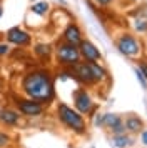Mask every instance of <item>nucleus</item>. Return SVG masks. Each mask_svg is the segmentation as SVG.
<instances>
[{"instance_id":"1","label":"nucleus","mask_w":147,"mask_h":148,"mask_svg":"<svg viewBox=\"0 0 147 148\" xmlns=\"http://www.w3.org/2000/svg\"><path fill=\"white\" fill-rule=\"evenodd\" d=\"M22 88L30 100L39 103H49L53 98V85L45 70H33L22 80Z\"/></svg>"},{"instance_id":"2","label":"nucleus","mask_w":147,"mask_h":148,"mask_svg":"<svg viewBox=\"0 0 147 148\" xmlns=\"http://www.w3.org/2000/svg\"><path fill=\"white\" fill-rule=\"evenodd\" d=\"M55 57H57V62L60 65H65V67H74V65H77L82 60L79 47L72 45V43H67V42H60L57 45Z\"/></svg>"},{"instance_id":"3","label":"nucleus","mask_w":147,"mask_h":148,"mask_svg":"<svg viewBox=\"0 0 147 148\" xmlns=\"http://www.w3.org/2000/svg\"><path fill=\"white\" fill-rule=\"evenodd\" d=\"M59 118L74 132H77V133H84L85 132V121L82 118V115L79 112H75L74 108L67 107L65 103L59 105Z\"/></svg>"},{"instance_id":"4","label":"nucleus","mask_w":147,"mask_h":148,"mask_svg":"<svg viewBox=\"0 0 147 148\" xmlns=\"http://www.w3.org/2000/svg\"><path fill=\"white\" fill-rule=\"evenodd\" d=\"M117 48H119L120 53L127 55V57H135V55L139 53V50H140L137 40L129 34L122 35L119 40H117Z\"/></svg>"},{"instance_id":"5","label":"nucleus","mask_w":147,"mask_h":148,"mask_svg":"<svg viewBox=\"0 0 147 148\" xmlns=\"http://www.w3.org/2000/svg\"><path fill=\"white\" fill-rule=\"evenodd\" d=\"M79 52H80V57H82L85 62H99V60H102V55H100L99 48L89 40L80 42L79 43Z\"/></svg>"},{"instance_id":"6","label":"nucleus","mask_w":147,"mask_h":148,"mask_svg":"<svg viewBox=\"0 0 147 148\" xmlns=\"http://www.w3.org/2000/svg\"><path fill=\"white\" fill-rule=\"evenodd\" d=\"M7 40L10 42V43H13V45L25 47V45H28V43H30L32 37H30V34H28V32L22 30L20 27H13V28H10V30L7 32Z\"/></svg>"},{"instance_id":"7","label":"nucleus","mask_w":147,"mask_h":148,"mask_svg":"<svg viewBox=\"0 0 147 148\" xmlns=\"http://www.w3.org/2000/svg\"><path fill=\"white\" fill-rule=\"evenodd\" d=\"M74 101L79 113H90L92 112V98L89 97L85 90H77L74 93Z\"/></svg>"},{"instance_id":"8","label":"nucleus","mask_w":147,"mask_h":148,"mask_svg":"<svg viewBox=\"0 0 147 148\" xmlns=\"http://www.w3.org/2000/svg\"><path fill=\"white\" fill-rule=\"evenodd\" d=\"M17 107L27 116H37V115H40L44 112L42 103H39V101H35V100H30V98L28 100H19L17 101Z\"/></svg>"},{"instance_id":"9","label":"nucleus","mask_w":147,"mask_h":148,"mask_svg":"<svg viewBox=\"0 0 147 148\" xmlns=\"http://www.w3.org/2000/svg\"><path fill=\"white\" fill-rule=\"evenodd\" d=\"M64 42H67V43H72V45H77L79 47V43L84 38H82V30L79 28V25L77 23H69L67 25V28L64 30Z\"/></svg>"},{"instance_id":"10","label":"nucleus","mask_w":147,"mask_h":148,"mask_svg":"<svg viewBox=\"0 0 147 148\" xmlns=\"http://www.w3.org/2000/svg\"><path fill=\"white\" fill-rule=\"evenodd\" d=\"M72 72L75 73V77H77L82 83H94L92 73H90V68L87 65V62H79L77 65H74Z\"/></svg>"},{"instance_id":"11","label":"nucleus","mask_w":147,"mask_h":148,"mask_svg":"<svg viewBox=\"0 0 147 148\" xmlns=\"http://www.w3.org/2000/svg\"><path fill=\"white\" fill-rule=\"evenodd\" d=\"M87 65L90 68V73H92V78L94 82H100L105 78V70L100 67L97 62H87Z\"/></svg>"},{"instance_id":"12","label":"nucleus","mask_w":147,"mask_h":148,"mask_svg":"<svg viewBox=\"0 0 147 148\" xmlns=\"http://www.w3.org/2000/svg\"><path fill=\"white\" fill-rule=\"evenodd\" d=\"M0 120L7 125H15L19 121V113L12 112V110H2L0 112Z\"/></svg>"},{"instance_id":"13","label":"nucleus","mask_w":147,"mask_h":148,"mask_svg":"<svg viewBox=\"0 0 147 148\" xmlns=\"http://www.w3.org/2000/svg\"><path fill=\"white\" fill-rule=\"evenodd\" d=\"M126 128L129 132H139L142 128V120L137 118V116H129L126 120Z\"/></svg>"},{"instance_id":"14","label":"nucleus","mask_w":147,"mask_h":148,"mask_svg":"<svg viewBox=\"0 0 147 148\" xmlns=\"http://www.w3.org/2000/svg\"><path fill=\"white\" fill-rule=\"evenodd\" d=\"M120 123V118L117 115H112V113H107L102 116V125H105L109 128H114L115 125H119Z\"/></svg>"},{"instance_id":"15","label":"nucleus","mask_w":147,"mask_h":148,"mask_svg":"<svg viewBox=\"0 0 147 148\" xmlns=\"http://www.w3.org/2000/svg\"><path fill=\"white\" fill-rule=\"evenodd\" d=\"M32 12L37 14V15H40V17H44V15L49 12V3L44 2V0H40V2H37V3L32 5Z\"/></svg>"},{"instance_id":"16","label":"nucleus","mask_w":147,"mask_h":148,"mask_svg":"<svg viewBox=\"0 0 147 148\" xmlns=\"http://www.w3.org/2000/svg\"><path fill=\"white\" fill-rule=\"evenodd\" d=\"M33 52L39 55V57L45 58V57H49V55H50V45H49V43H39L37 47L33 48Z\"/></svg>"},{"instance_id":"17","label":"nucleus","mask_w":147,"mask_h":148,"mask_svg":"<svg viewBox=\"0 0 147 148\" xmlns=\"http://www.w3.org/2000/svg\"><path fill=\"white\" fill-rule=\"evenodd\" d=\"M114 147H117V148H126L127 145H130V140L127 138L126 135L122 133V135H117V136H114Z\"/></svg>"},{"instance_id":"18","label":"nucleus","mask_w":147,"mask_h":148,"mask_svg":"<svg viewBox=\"0 0 147 148\" xmlns=\"http://www.w3.org/2000/svg\"><path fill=\"white\" fill-rule=\"evenodd\" d=\"M135 75H137V80L140 82V85H142V88H147V78L142 75V72H140L139 68H135Z\"/></svg>"},{"instance_id":"19","label":"nucleus","mask_w":147,"mask_h":148,"mask_svg":"<svg viewBox=\"0 0 147 148\" xmlns=\"http://www.w3.org/2000/svg\"><path fill=\"white\" fill-rule=\"evenodd\" d=\"M8 50H10V47H8L7 43H0V55H7Z\"/></svg>"},{"instance_id":"20","label":"nucleus","mask_w":147,"mask_h":148,"mask_svg":"<svg viewBox=\"0 0 147 148\" xmlns=\"http://www.w3.org/2000/svg\"><path fill=\"white\" fill-rule=\"evenodd\" d=\"M7 143H8V136L5 133H0V147H5Z\"/></svg>"},{"instance_id":"21","label":"nucleus","mask_w":147,"mask_h":148,"mask_svg":"<svg viewBox=\"0 0 147 148\" xmlns=\"http://www.w3.org/2000/svg\"><path fill=\"white\" fill-rule=\"evenodd\" d=\"M140 72H142V75L147 78V63H144V62H140V68H139Z\"/></svg>"},{"instance_id":"22","label":"nucleus","mask_w":147,"mask_h":148,"mask_svg":"<svg viewBox=\"0 0 147 148\" xmlns=\"http://www.w3.org/2000/svg\"><path fill=\"white\" fill-rule=\"evenodd\" d=\"M112 0H95V3H99V5H109Z\"/></svg>"},{"instance_id":"23","label":"nucleus","mask_w":147,"mask_h":148,"mask_svg":"<svg viewBox=\"0 0 147 148\" xmlns=\"http://www.w3.org/2000/svg\"><path fill=\"white\" fill-rule=\"evenodd\" d=\"M142 141H144V145H147V132L142 133Z\"/></svg>"},{"instance_id":"24","label":"nucleus","mask_w":147,"mask_h":148,"mask_svg":"<svg viewBox=\"0 0 147 148\" xmlns=\"http://www.w3.org/2000/svg\"><path fill=\"white\" fill-rule=\"evenodd\" d=\"M2 14H3V10H2V7H0V18H2Z\"/></svg>"},{"instance_id":"25","label":"nucleus","mask_w":147,"mask_h":148,"mask_svg":"<svg viewBox=\"0 0 147 148\" xmlns=\"http://www.w3.org/2000/svg\"><path fill=\"white\" fill-rule=\"evenodd\" d=\"M32 2H33V0H32Z\"/></svg>"}]
</instances>
